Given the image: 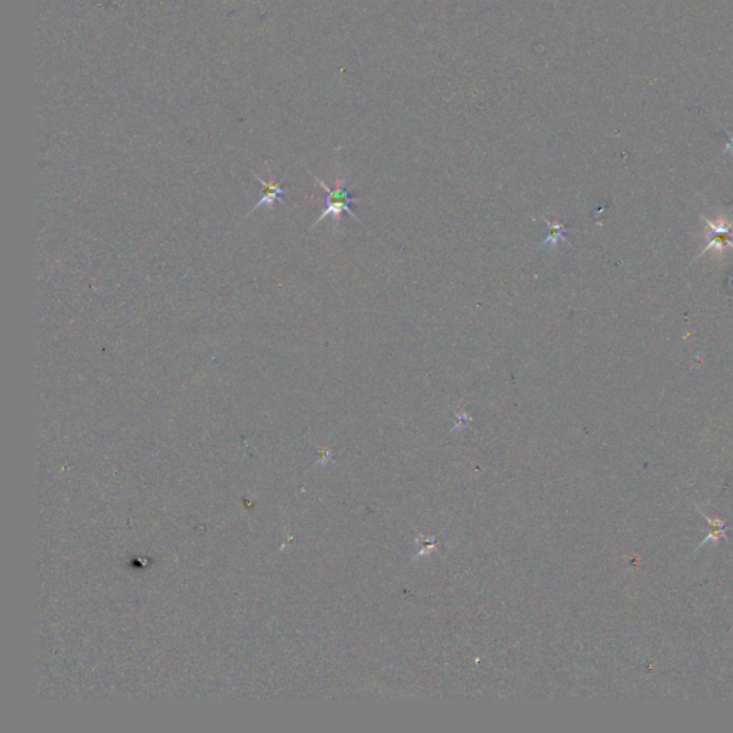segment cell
Instances as JSON below:
<instances>
[{
    "mask_svg": "<svg viewBox=\"0 0 733 733\" xmlns=\"http://www.w3.org/2000/svg\"><path fill=\"white\" fill-rule=\"evenodd\" d=\"M540 220L547 225L549 235L540 242L539 248H545V245H550V248H555V247H557L559 242H569L567 234L570 232V230L567 227H565L559 221H550L549 218H546L543 215L540 217Z\"/></svg>",
    "mask_w": 733,
    "mask_h": 733,
    "instance_id": "obj_3",
    "label": "cell"
},
{
    "mask_svg": "<svg viewBox=\"0 0 733 733\" xmlns=\"http://www.w3.org/2000/svg\"><path fill=\"white\" fill-rule=\"evenodd\" d=\"M316 181L320 183V186L326 191L327 193V199H326V208L324 211L321 213V215L317 218V221L314 223L312 227H317L323 220H326L327 217H331L336 223L341 221V217L343 214H348L350 217H353L354 220L358 221V218L355 217L353 208H351V203H354L358 196L353 195L350 192V189L347 188L346 185V181L343 178H340L336 183V188L331 189L326 182H323L320 178L316 176Z\"/></svg>",
    "mask_w": 733,
    "mask_h": 733,
    "instance_id": "obj_1",
    "label": "cell"
},
{
    "mask_svg": "<svg viewBox=\"0 0 733 733\" xmlns=\"http://www.w3.org/2000/svg\"><path fill=\"white\" fill-rule=\"evenodd\" d=\"M254 175L258 179V182L262 185V189H261V196H260L258 202L250 209V213L247 214V217L254 214L257 209H260L262 206L267 208V209H271L275 205V202H279V203L285 205V200L282 199V195L287 191L282 189V183L281 182H275L272 176L269 179H264L258 173H254Z\"/></svg>",
    "mask_w": 733,
    "mask_h": 733,
    "instance_id": "obj_2",
    "label": "cell"
}]
</instances>
